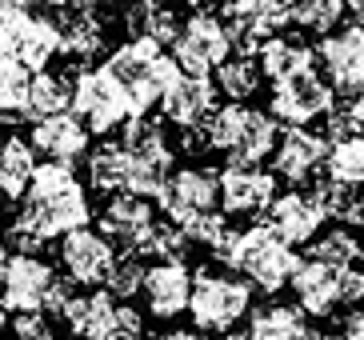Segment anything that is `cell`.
Wrapping results in <instances>:
<instances>
[{
	"instance_id": "obj_1",
	"label": "cell",
	"mask_w": 364,
	"mask_h": 340,
	"mask_svg": "<svg viewBox=\"0 0 364 340\" xmlns=\"http://www.w3.org/2000/svg\"><path fill=\"white\" fill-rule=\"evenodd\" d=\"M213 260L232 268V272H240V277L257 288V292H264V297L284 292V288L292 285V277H296V268L304 265V256L292 245H284V240L272 233L268 221L252 224V228H240V233L232 228V236H228L225 245L213 248Z\"/></svg>"
},
{
	"instance_id": "obj_2",
	"label": "cell",
	"mask_w": 364,
	"mask_h": 340,
	"mask_svg": "<svg viewBox=\"0 0 364 340\" xmlns=\"http://www.w3.org/2000/svg\"><path fill=\"white\" fill-rule=\"evenodd\" d=\"M252 292H257V288L248 285L240 272H228V268H216V265H200L196 277H193V304H188L193 329L216 332V336L236 332L240 320L252 317Z\"/></svg>"
},
{
	"instance_id": "obj_3",
	"label": "cell",
	"mask_w": 364,
	"mask_h": 340,
	"mask_svg": "<svg viewBox=\"0 0 364 340\" xmlns=\"http://www.w3.org/2000/svg\"><path fill=\"white\" fill-rule=\"evenodd\" d=\"M73 112L85 120L97 137H108L132 120V96L129 88L120 85L117 76L108 73L105 64L100 68H80L73 73Z\"/></svg>"
},
{
	"instance_id": "obj_4",
	"label": "cell",
	"mask_w": 364,
	"mask_h": 340,
	"mask_svg": "<svg viewBox=\"0 0 364 340\" xmlns=\"http://www.w3.org/2000/svg\"><path fill=\"white\" fill-rule=\"evenodd\" d=\"M232 56L236 48H232V36H228V24L213 12H193L184 21L181 41L172 44V60L181 64L184 76H208Z\"/></svg>"
},
{
	"instance_id": "obj_5",
	"label": "cell",
	"mask_w": 364,
	"mask_h": 340,
	"mask_svg": "<svg viewBox=\"0 0 364 340\" xmlns=\"http://www.w3.org/2000/svg\"><path fill=\"white\" fill-rule=\"evenodd\" d=\"M336 108V88L324 80L316 68L296 73L289 80H277L272 96H268V112L280 120L284 128H309L312 120L328 117Z\"/></svg>"
},
{
	"instance_id": "obj_6",
	"label": "cell",
	"mask_w": 364,
	"mask_h": 340,
	"mask_svg": "<svg viewBox=\"0 0 364 340\" xmlns=\"http://www.w3.org/2000/svg\"><path fill=\"white\" fill-rule=\"evenodd\" d=\"M56 268L41 253H12L0 268V309L4 312H44L48 292L56 288Z\"/></svg>"
},
{
	"instance_id": "obj_7",
	"label": "cell",
	"mask_w": 364,
	"mask_h": 340,
	"mask_svg": "<svg viewBox=\"0 0 364 340\" xmlns=\"http://www.w3.org/2000/svg\"><path fill=\"white\" fill-rule=\"evenodd\" d=\"M316 64L324 80L336 88V100H353L364 88V24H341L336 32L316 41Z\"/></svg>"
},
{
	"instance_id": "obj_8",
	"label": "cell",
	"mask_w": 364,
	"mask_h": 340,
	"mask_svg": "<svg viewBox=\"0 0 364 340\" xmlns=\"http://www.w3.org/2000/svg\"><path fill=\"white\" fill-rule=\"evenodd\" d=\"M56 256H60L65 277L73 285H85V288H105L108 277L120 265L117 245L105 233H97V228H76V233L60 236V253Z\"/></svg>"
},
{
	"instance_id": "obj_9",
	"label": "cell",
	"mask_w": 364,
	"mask_h": 340,
	"mask_svg": "<svg viewBox=\"0 0 364 340\" xmlns=\"http://www.w3.org/2000/svg\"><path fill=\"white\" fill-rule=\"evenodd\" d=\"M216 204H220V169H208V164L176 169L168 188L161 192V208L172 224H184L200 213H216Z\"/></svg>"
},
{
	"instance_id": "obj_10",
	"label": "cell",
	"mask_w": 364,
	"mask_h": 340,
	"mask_svg": "<svg viewBox=\"0 0 364 340\" xmlns=\"http://www.w3.org/2000/svg\"><path fill=\"white\" fill-rule=\"evenodd\" d=\"M264 221L272 224V233H277L284 245L300 248V245H312V240L324 233V224H328L332 216L312 188H289V192L277 196V204L268 208Z\"/></svg>"
},
{
	"instance_id": "obj_11",
	"label": "cell",
	"mask_w": 364,
	"mask_h": 340,
	"mask_svg": "<svg viewBox=\"0 0 364 340\" xmlns=\"http://www.w3.org/2000/svg\"><path fill=\"white\" fill-rule=\"evenodd\" d=\"M328 152H332V140L324 132L284 128L277 152H272V172H277V181H289L292 188H300V184L321 176V169L328 164Z\"/></svg>"
},
{
	"instance_id": "obj_12",
	"label": "cell",
	"mask_w": 364,
	"mask_h": 340,
	"mask_svg": "<svg viewBox=\"0 0 364 340\" xmlns=\"http://www.w3.org/2000/svg\"><path fill=\"white\" fill-rule=\"evenodd\" d=\"M0 28L9 32L16 64H24L28 73H44L48 64L60 56V24L41 12H21V16H4Z\"/></svg>"
},
{
	"instance_id": "obj_13",
	"label": "cell",
	"mask_w": 364,
	"mask_h": 340,
	"mask_svg": "<svg viewBox=\"0 0 364 340\" xmlns=\"http://www.w3.org/2000/svg\"><path fill=\"white\" fill-rule=\"evenodd\" d=\"M272 204H277V172L240 169V164L220 169V213L225 216H268Z\"/></svg>"
},
{
	"instance_id": "obj_14",
	"label": "cell",
	"mask_w": 364,
	"mask_h": 340,
	"mask_svg": "<svg viewBox=\"0 0 364 340\" xmlns=\"http://www.w3.org/2000/svg\"><path fill=\"white\" fill-rule=\"evenodd\" d=\"M193 268L184 260H161V265L149 268V280H144V304H149L152 320H176L188 312L193 304Z\"/></svg>"
},
{
	"instance_id": "obj_15",
	"label": "cell",
	"mask_w": 364,
	"mask_h": 340,
	"mask_svg": "<svg viewBox=\"0 0 364 340\" xmlns=\"http://www.w3.org/2000/svg\"><path fill=\"white\" fill-rule=\"evenodd\" d=\"M88 137H92V128L76 112H56V117L33 120V128H28V144L44 160H60V164H76L80 156H88L92 152Z\"/></svg>"
},
{
	"instance_id": "obj_16",
	"label": "cell",
	"mask_w": 364,
	"mask_h": 340,
	"mask_svg": "<svg viewBox=\"0 0 364 340\" xmlns=\"http://www.w3.org/2000/svg\"><path fill=\"white\" fill-rule=\"evenodd\" d=\"M152 228H156L152 201H144V196H132V192L108 196L105 213H100V233H105L117 248H129V253H136V248L149 240Z\"/></svg>"
},
{
	"instance_id": "obj_17",
	"label": "cell",
	"mask_w": 364,
	"mask_h": 340,
	"mask_svg": "<svg viewBox=\"0 0 364 340\" xmlns=\"http://www.w3.org/2000/svg\"><path fill=\"white\" fill-rule=\"evenodd\" d=\"M117 320H120V300L108 288H92V292H76L68 300L60 324L80 340H117Z\"/></svg>"
},
{
	"instance_id": "obj_18",
	"label": "cell",
	"mask_w": 364,
	"mask_h": 340,
	"mask_svg": "<svg viewBox=\"0 0 364 340\" xmlns=\"http://www.w3.org/2000/svg\"><path fill=\"white\" fill-rule=\"evenodd\" d=\"M292 297H296V304L309 312L312 320H332L336 309H344L341 272L304 256V265H300L296 277H292Z\"/></svg>"
},
{
	"instance_id": "obj_19",
	"label": "cell",
	"mask_w": 364,
	"mask_h": 340,
	"mask_svg": "<svg viewBox=\"0 0 364 340\" xmlns=\"http://www.w3.org/2000/svg\"><path fill=\"white\" fill-rule=\"evenodd\" d=\"M216 92L220 88L208 76H181V85L161 100V117L181 132L184 128H204L216 112Z\"/></svg>"
},
{
	"instance_id": "obj_20",
	"label": "cell",
	"mask_w": 364,
	"mask_h": 340,
	"mask_svg": "<svg viewBox=\"0 0 364 340\" xmlns=\"http://www.w3.org/2000/svg\"><path fill=\"white\" fill-rule=\"evenodd\" d=\"M257 64L272 85H277V80H289V76H296V73H309V68H321V64H316V44H309L304 36H296V32H292V36L289 32L268 36L257 53Z\"/></svg>"
},
{
	"instance_id": "obj_21",
	"label": "cell",
	"mask_w": 364,
	"mask_h": 340,
	"mask_svg": "<svg viewBox=\"0 0 364 340\" xmlns=\"http://www.w3.org/2000/svg\"><path fill=\"white\" fill-rule=\"evenodd\" d=\"M280 120L272 112H260V108H248L245 128L236 137V149L228 152V164H240V169H260V160H268L280 144Z\"/></svg>"
},
{
	"instance_id": "obj_22",
	"label": "cell",
	"mask_w": 364,
	"mask_h": 340,
	"mask_svg": "<svg viewBox=\"0 0 364 340\" xmlns=\"http://www.w3.org/2000/svg\"><path fill=\"white\" fill-rule=\"evenodd\" d=\"M120 21L129 28V41L132 36H149V41H156L161 48L164 44H176L181 32H184V21L176 16L172 4H164V0H132Z\"/></svg>"
},
{
	"instance_id": "obj_23",
	"label": "cell",
	"mask_w": 364,
	"mask_h": 340,
	"mask_svg": "<svg viewBox=\"0 0 364 340\" xmlns=\"http://www.w3.org/2000/svg\"><path fill=\"white\" fill-rule=\"evenodd\" d=\"M56 24H60V56H73L76 73L105 53V21H97V12H60Z\"/></svg>"
},
{
	"instance_id": "obj_24",
	"label": "cell",
	"mask_w": 364,
	"mask_h": 340,
	"mask_svg": "<svg viewBox=\"0 0 364 340\" xmlns=\"http://www.w3.org/2000/svg\"><path fill=\"white\" fill-rule=\"evenodd\" d=\"M36 149L24 137H4L0 140V192L4 201H24L36 176Z\"/></svg>"
},
{
	"instance_id": "obj_25",
	"label": "cell",
	"mask_w": 364,
	"mask_h": 340,
	"mask_svg": "<svg viewBox=\"0 0 364 340\" xmlns=\"http://www.w3.org/2000/svg\"><path fill=\"white\" fill-rule=\"evenodd\" d=\"M248 332L252 340H312L309 312L300 304H264V309H252L248 317Z\"/></svg>"
},
{
	"instance_id": "obj_26",
	"label": "cell",
	"mask_w": 364,
	"mask_h": 340,
	"mask_svg": "<svg viewBox=\"0 0 364 340\" xmlns=\"http://www.w3.org/2000/svg\"><path fill=\"white\" fill-rule=\"evenodd\" d=\"M164 56V48L156 41H149V36H132V41H124V44H117L112 53H108V60H105V68L112 76H117L120 85L129 88H136L144 76L152 73V64Z\"/></svg>"
},
{
	"instance_id": "obj_27",
	"label": "cell",
	"mask_w": 364,
	"mask_h": 340,
	"mask_svg": "<svg viewBox=\"0 0 364 340\" xmlns=\"http://www.w3.org/2000/svg\"><path fill=\"white\" fill-rule=\"evenodd\" d=\"M88 184L97 192H108V196H120L129 192V169H132V156L120 140H105L100 149L88 152Z\"/></svg>"
},
{
	"instance_id": "obj_28",
	"label": "cell",
	"mask_w": 364,
	"mask_h": 340,
	"mask_svg": "<svg viewBox=\"0 0 364 340\" xmlns=\"http://www.w3.org/2000/svg\"><path fill=\"white\" fill-rule=\"evenodd\" d=\"M309 260H321V265L336 268V272L356 268L364 260V240H360L356 228H348V224H332V228H324V233L309 245Z\"/></svg>"
},
{
	"instance_id": "obj_29",
	"label": "cell",
	"mask_w": 364,
	"mask_h": 340,
	"mask_svg": "<svg viewBox=\"0 0 364 340\" xmlns=\"http://www.w3.org/2000/svg\"><path fill=\"white\" fill-rule=\"evenodd\" d=\"M73 80L68 73H44L33 76V92H28V120H44L56 112H73Z\"/></svg>"
},
{
	"instance_id": "obj_30",
	"label": "cell",
	"mask_w": 364,
	"mask_h": 340,
	"mask_svg": "<svg viewBox=\"0 0 364 340\" xmlns=\"http://www.w3.org/2000/svg\"><path fill=\"white\" fill-rule=\"evenodd\" d=\"M213 76H216V88H220L232 105H245L248 96L260 88V80H264L257 56H232V60H225Z\"/></svg>"
},
{
	"instance_id": "obj_31",
	"label": "cell",
	"mask_w": 364,
	"mask_h": 340,
	"mask_svg": "<svg viewBox=\"0 0 364 340\" xmlns=\"http://www.w3.org/2000/svg\"><path fill=\"white\" fill-rule=\"evenodd\" d=\"M324 176H328V181L364 188V132H360V137H353V140L332 144L328 164H324Z\"/></svg>"
},
{
	"instance_id": "obj_32",
	"label": "cell",
	"mask_w": 364,
	"mask_h": 340,
	"mask_svg": "<svg viewBox=\"0 0 364 340\" xmlns=\"http://www.w3.org/2000/svg\"><path fill=\"white\" fill-rule=\"evenodd\" d=\"M344 9H348V0H296V28L328 36L341 28Z\"/></svg>"
},
{
	"instance_id": "obj_33",
	"label": "cell",
	"mask_w": 364,
	"mask_h": 340,
	"mask_svg": "<svg viewBox=\"0 0 364 340\" xmlns=\"http://www.w3.org/2000/svg\"><path fill=\"white\" fill-rule=\"evenodd\" d=\"M188 236H184L181 224H172V221H156V228L149 233V240L136 248V256H156V265L161 260H184V253H188Z\"/></svg>"
},
{
	"instance_id": "obj_34",
	"label": "cell",
	"mask_w": 364,
	"mask_h": 340,
	"mask_svg": "<svg viewBox=\"0 0 364 340\" xmlns=\"http://www.w3.org/2000/svg\"><path fill=\"white\" fill-rule=\"evenodd\" d=\"M149 268L152 265H144V256H136V253H129V256H120V265H117V272L108 277V292L124 304V300H132V297H144V280H149Z\"/></svg>"
},
{
	"instance_id": "obj_35",
	"label": "cell",
	"mask_w": 364,
	"mask_h": 340,
	"mask_svg": "<svg viewBox=\"0 0 364 340\" xmlns=\"http://www.w3.org/2000/svg\"><path fill=\"white\" fill-rule=\"evenodd\" d=\"M289 24H296V0H260L257 24H252V28L260 32V41L280 36Z\"/></svg>"
},
{
	"instance_id": "obj_36",
	"label": "cell",
	"mask_w": 364,
	"mask_h": 340,
	"mask_svg": "<svg viewBox=\"0 0 364 340\" xmlns=\"http://www.w3.org/2000/svg\"><path fill=\"white\" fill-rule=\"evenodd\" d=\"M9 336L12 340H44V336H53V332H48V317H44V312H16V317H9Z\"/></svg>"
},
{
	"instance_id": "obj_37",
	"label": "cell",
	"mask_w": 364,
	"mask_h": 340,
	"mask_svg": "<svg viewBox=\"0 0 364 340\" xmlns=\"http://www.w3.org/2000/svg\"><path fill=\"white\" fill-rule=\"evenodd\" d=\"M220 4V21L225 24H257V12H260V0H216ZM260 36V32H257Z\"/></svg>"
},
{
	"instance_id": "obj_38",
	"label": "cell",
	"mask_w": 364,
	"mask_h": 340,
	"mask_svg": "<svg viewBox=\"0 0 364 340\" xmlns=\"http://www.w3.org/2000/svg\"><path fill=\"white\" fill-rule=\"evenodd\" d=\"M341 297H344V309H356L364 304V268H344L341 272Z\"/></svg>"
},
{
	"instance_id": "obj_39",
	"label": "cell",
	"mask_w": 364,
	"mask_h": 340,
	"mask_svg": "<svg viewBox=\"0 0 364 340\" xmlns=\"http://www.w3.org/2000/svg\"><path fill=\"white\" fill-rule=\"evenodd\" d=\"M328 340H364V309H353L348 317H341V324Z\"/></svg>"
},
{
	"instance_id": "obj_40",
	"label": "cell",
	"mask_w": 364,
	"mask_h": 340,
	"mask_svg": "<svg viewBox=\"0 0 364 340\" xmlns=\"http://www.w3.org/2000/svg\"><path fill=\"white\" fill-rule=\"evenodd\" d=\"M161 340H208L200 329H168V332H161Z\"/></svg>"
},
{
	"instance_id": "obj_41",
	"label": "cell",
	"mask_w": 364,
	"mask_h": 340,
	"mask_svg": "<svg viewBox=\"0 0 364 340\" xmlns=\"http://www.w3.org/2000/svg\"><path fill=\"white\" fill-rule=\"evenodd\" d=\"M4 64H16V53H12V41H9V32L0 28V68Z\"/></svg>"
},
{
	"instance_id": "obj_42",
	"label": "cell",
	"mask_w": 364,
	"mask_h": 340,
	"mask_svg": "<svg viewBox=\"0 0 364 340\" xmlns=\"http://www.w3.org/2000/svg\"><path fill=\"white\" fill-rule=\"evenodd\" d=\"M348 228H356V233L364 236V192H360V204H356V213H353V221H348Z\"/></svg>"
},
{
	"instance_id": "obj_43",
	"label": "cell",
	"mask_w": 364,
	"mask_h": 340,
	"mask_svg": "<svg viewBox=\"0 0 364 340\" xmlns=\"http://www.w3.org/2000/svg\"><path fill=\"white\" fill-rule=\"evenodd\" d=\"M348 105H353V112H356V117H360V124H364V88H360V92L353 96V100H348Z\"/></svg>"
},
{
	"instance_id": "obj_44",
	"label": "cell",
	"mask_w": 364,
	"mask_h": 340,
	"mask_svg": "<svg viewBox=\"0 0 364 340\" xmlns=\"http://www.w3.org/2000/svg\"><path fill=\"white\" fill-rule=\"evenodd\" d=\"M184 4H188V9H196V12H208V4H213V0H184Z\"/></svg>"
},
{
	"instance_id": "obj_45",
	"label": "cell",
	"mask_w": 364,
	"mask_h": 340,
	"mask_svg": "<svg viewBox=\"0 0 364 340\" xmlns=\"http://www.w3.org/2000/svg\"><path fill=\"white\" fill-rule=\"evenodd\" d=\"M9 256H12V248H9V245H4V240H0V268L9 265Z\"/></svg>"
},
{
	"instance_id": "obj_46",
	"label": "cell",
	"mask_w": 364,
	"mask_h": 340,
	"mask_svg": "<svg viewBox=\"0 0 364 340\" xmlns=\"http://www.w3.org/2000/svg\"><path fill=\"white\" fill-rule=\"evenodd\" d=\"M348 9H356V12H360V9H364V0H348Z\"/></svg>"
},
{
	"instance_id": "obj_47",
	"label": "cell",
	"mask_w": 364,
	"mask_h": 340,
	"mask_svg": "<svg viewBox=\"0 0 364 340\" xmlns=\"http://www.w3.org/2000/svg\"><path fill=\"white\" fill-rule=\"evenodd\" d=\"M0 221H4V192H0Z\"/></svg>"
},
{
	"instance_id": "obj_48",
	"label": "cell",
	"mask_w": 364,
	"mask_h": 340,
	"mask_svg": "<svg viewBox=\"0 0 364 340\" xmlns=\"http://www.w3.org/2000/svg\"><path fill=\"white\" fill-rule=\"evenodd\" d=\"M4 324H9V320H4V309H0V329H4Z\"/></svg>"
},
{
	"instance_id": "obj_49",
	"label": "cell",
	"mask_w": 364,
	"mask_h": 340,
	"mask_svg": "<svg viewBox=\"0 0 364 340\" xmlns=\"http://www.w3.org/2000/svg\"><path fill=\"white\" fill-rule=\"evenodd\" d=\"M44 340H60V336H44Z\"/></svg>"
},
{
	"instance_id": "obj_50",
	"label": "cell",
	"mask_w": 364,
	"mask_h": 340,
	"mask_svg": "<svg viewBox=\"0 0 364 340\" xmlns=\"http://www.w3.org/2000/svg\"><path fill=\"white\" fill-rule=\"evenodd\" d=\"M360 24H364V9H360Z\"/></svg>"
},
{
	"instance_id": "obj_51",
	"label": "cell",
	"mask_w": 364,
	"mask_h": 340,
	"mask_svg": "<svg viewBox=\"0 0 364 340\" xmlns=\"http://www.w3.org/2000/svg\"><path fill=\"white\" fill-rule=\"evenodd\" d=\"M312 340H321V336H312Z\"/></svg>"
}]
</instances>
